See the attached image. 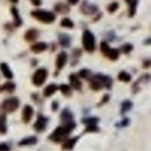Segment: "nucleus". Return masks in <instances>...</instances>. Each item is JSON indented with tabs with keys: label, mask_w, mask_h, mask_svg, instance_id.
I'll use <instances>...</instances> for the list:
<instances>
[{
	"label": "nucleus",
	"mask_w": 151,
	"mask_h": 151,
	"mask_svg": "<svg viewBox=\"0 0 151 151\" xmlns=\"http://www.w3.org/2000/svg\"><path fill=\"white\" fill-rule=\"evenodd\" d=\"M75 127H76V124L73 121L64 124L63 126H59V127H57L56 129L54 130L53 134H51L50 139L56 143L62 142V141L66 138V136H68V134L73 132Z\"/></svg>",
	"instance_id": "nucleus-1"
},
{
	"label": "nucleus",
	"mask_w": 151,
	"mask_h": 151,
	"mask_svg": "<svg viewBox=\"0 0 151 151\" xmlns=\"http://www.w3.org/2000/svg\"><path fill=\"white\" fill-rule=\"evenodd\" d=\"M89 81H90V88L92 90H99L103 87L110 89L112 86V79L104 75L92 76V78Z\"/></svg>",
	"instance_id": "nucleus-2"
},
{
	"label": "nucleus",
	"mask_w": 151,
	"mask_h": 151,
	"mask_svg": "<svg viewBox=\"0 0 151 151\" xmlns=\"http://www.w3.org/2000/svg\"><path fill=\"white\" fill-rule=\"evenodd\" d=\"M31 16L33 18H35L36 20L42 22V23H53L56 19L55 14L51 13L48 11H44V9H36V11L31 12Z\"/></svg>",
	"instance_id": "nucleus-3"
},
{
	"label": "nucleus",
	"mask_w": 151,
	"mask_h": 151,
	"mask_svg": "<svg viewBox=\"0 0 151 151\" xmlns=\"http://www.w3.org/2000/svg\"><path fill=\"white\" fill-rule=\"evenodd\" d=\"M82 44L87 52L91 53L95 50V37L89 30H84L82 35Z\"/></svg>",
	"instance_id": "nucleus-4"
},
{
	"label": "nucleus",
	"mask_w": 151,
	"mask_h": 151,
	"mask_svg": "<svg viewBox=\"0 0 151 151\" xmlns=\"http://www.w3.org/2000/svg\"><path fill=\"white\" fill-rule=\"evenodd\" d=\"M48 77V71L46 68H38L37 70H35V73L32 76V83L35 86H42L47 80Z\"/></svg>",
	"instance_id": "nucleus-5"
},
{
	"label": "nucleus",
	"mask_w": 151,
	"mask_h": 151,
	"mask_svg": "<svg viewBox=\"0 0 151 151\" xmlns=\"http://www.w3.org/2000/svg\"><path fill=\"white\" fill-rule=\"evenodd\" d=\"M101 51L104 53L107 58H109L110 60H116L119 57V51L117 49H112L109 47V45L106 42H103L101 44Z\"/></svg>",
	"instance_id": "nucleus-6"
},
{
	"label": "nucleus",
	"mask_w": 151,
	"mask_h": 151,
	"mask_svg": "<svg viewBox=\"0 0 151 151\" xmlns=\"http://www.w3.org/2000/svg\"><path fill=\"white\" fill-rule=\"evenodd\" d=\"M19 104L20 101L17 97H11V99H7L3 101L2 105H1V109L5 112L12 113V112H15L19 108Z\"/></svg>",
	"instance_id": "nucleus-7"
},
{
	"label": "nucleus",
	"mask_w": 151,
	"mask_h": 151,
	"mask_svg": "<svg viewBox=\"0 0 151 151\" xmlns=\"http://www.w3.org/2000/svg\"><path fill=\"white\" fill-rule=\"evenodd\" d=\"M97 6L94 4H90L88 1H84L81 5V12L84 15H94L97 12Z\"/></svg>",
	"instance_id": "nucleus-8"
},
{
	"label": "nucleus",
	"mask_w": 151,
	"mask_h": 151,
	"mask_svg": "<svg viewBox=\"0 0 151 151\" xmlns=\"http://www.w3.org/2000/svg\"><path fill=\"white\" fill-rule=\"evenodd\" d=\"M33 109H32L31 106H25L23 109V112H22V118H23V121L25 122V123H28V122H30V120H31L32 116H33Z\"/></svg>",
	"instance_id": "nucleus-9"
},
{
	"label": "nucleus",
	"mask_w": 151,
	"mask_h": 151,
	"mask_svg": "<svg viewBox=\"0 0 151 151\" xmlns=\"http://www.w3.org/2000/svg\"><path fill=\"white\" fill-rule=\"evenodd\" d=\"M47 123H48V119L44 116L40 115L37 117V120H36L35 124H34V128H35L37 132H42V130L46 129Z\"/></svg>",
	"instance_id": "nucleus-10"
},
{
	"label": "nucleus",
	"mask_w": 151,
	"mask_h": 151,
	"mask_svg": "<svg viewBox=\"0 0 151 151\" xmlns=\"http://www.w3.org/2000/svg\"><path fill=\"white\" fill-rule=\"evenodd\" d=\"M67 61V54L65 52H60L59 53V55L57 56L56 58V67L57 69H61L63 68V66L65 65V63H66Z\"/></svg>",
	"instance_id": "nucleus-11"
},
{
	"label": "nucleus",
	"mask_w": 151,
	"mask_h": 151,
	"mask_svg": "<svg viewBox=\"0 0 151 151\" xmlns=\"http://www.w3.org/2000/svg\"><path fill=\"white\" fill-rule=\"evenodd\" d=\"M69 81H70V85L73 89H76V90H81V88H82V83L79 80V77L76 75V73H71V75L69 76Z\"/></svg>",
	"instance_id": "nucleus-12"
},
{
	"label": "nucleus",
	"mask_w": 151,
	"mask_h": 151,
	"mask_svg": "<svg viewBox=\"0 0 151 151\" xmlns=\"http://www.w3.org/2000/svg\"><path fill=\"white\" fill-rule=\"evenodd\" d=\"M38 34H40L38 33V30L32 28V29H29L25 32L24 37H25V40H27V42H33V40H35L38 37Z\"/></svg>",
	"instance_id": "nucleus-13"
},
{
	"label": "nucleus",
	"mask_w": 151,
	"mask_h": 151,
	"mask_svg": "<svg viewBox=\"0 0 151 151\" xmlns=\"http://www.w3.org/2000/svg\"><path fill=\"white\" fill-rule=\"evenodd\" d=\"M47 49H48V45L44 42H36V44L31 46V51L33 53H42V52H44V51H46Z\"/></svg>",
	"instance_id": "nucleus-14"
},
{
	"label": "nucleus",
	"mask_w": 151,
	"mask_h": 151,
	"mask_svg": "<svg viewBox=\"0 0 151 151\" xmlns=\"http://www.w3.org/2000/svg\"><path fill=\"white\" fill-rule=\"evenodd\" d=\"M0 69H1V71H2V75L4 76L6 79L13 78V73H12L9 66L5 62H2L1 64H0Z\"/></svg>",
	"instance_id": "nucleus-15"
},
{
	"label": "nucleus",
	"mask_w": 151,
	"mask_h": 151,
	"mask_svg": "<svg viewBox=\"0 0 151 151\" xmlns=\"http://www.w3.org/2000/svg\"><path fill=\"white\" fill-rule=\"evenodd\" d=\"M61 119L64 122V124H66V123H69V122H73V116L68 110L65 109V110H63L62 113H61Z\"/></svg>",
	"instance_id": "nucleus-16"
},
{
	"label": "nucleus",
	"mask_w": 151,
	"mask_h": 151,
	"mask_svg": "<svg viewBox=\"0 0 151 151\" xmlns=\"http://www.w3.org/2000/svg\"><path fill=\"white\" fill-rule=\"evenodd\" d=\"M58 89V87L56 86L55 84H50V85H48V86L45 88V90H44V95L46 97H49V96H51L52 94H54L55 92H56V90Z\"/></svg>",
	"instance_id": "nucleus-17"
},
{
	"label": "nucleus",
	"mask_w": 151,
	"mask_h": 151,
	"mask_svg": "<svg viewBox=\"0 0 151 151\" xmlns=\"http://www.w3.org/2000/svg\"><path fill=\"white\" fill-rule=\"evenodd\" d=\"M59 42H60V45L62 47L66 48V47H68L70 45V37L67 34H60L59 35Z\"/></svg>",
	"instance_id": "nucleus-18"
},
{
	"label": "nucleus",
	"mask_w": 151,
	"mask_h": 151,
	"mask_svg": "<svg viewBox=\"0 0 151 151\" xmlns=\"http://www.w3.org/2000/svg\"><path fill=\"white\" fill-rule=\"evenodd\" d=\"M55 11L59 14H66L69 12V6L64 3H57L55 5Z\"/></svg>",
	"instance_id": "nucleus-19"
},
{
	"label": "nucleus",
	"mask_w": 151,
	"mask_h": 151,
	"mask_svg": "<svg viewBox=\"0 0 151 151\" xmlns=\"http://www.w3.org/2000/svg\"><path fill=\"white\" fill-rule=\"evenodd\" d=\"M37 142L35 137H29V138H25L19 142V145L20 146H29V145H33Z\"/></svg>",
	"instance_id": "nucleus-20"
},
{
	"label": "nucleus",
	"mask_w": 151,
	"mask_h": 151,
	"mask_svg": "<svg viewBox=\"0 0 151 151\" xmlns=\"http://www.w3.org/2000/svg\"><path fill=\"white\" fill-rule=\"evenodd\" d=\"M12 14H13L14 20H15L16 26H21L22 25V19L19 15V11L16 7H12Z\"/></svg>",
	"instance_id": "nucleus-21"
},
{
	"label": "nucleus",
	"mask_w": 151,
	"mask_h": 151,
	"mask_svg": "<svg viewBox=\"0 0 151 151\" xmlns=\"http://www.w3.org/2000/svg\"><path fill=\"white\" fill-rule=\"evenodd\" d=\"M77 140H78V138H71V139H68V140L66 141V142L63 144L62 148L64 149V150H70V149L73 148V146H75L76 142H77Z\"/></svg>",
	"instance_id": "nucleus-22"
},
{
	"label": "nucleus",
	"mask_w": 151,
	"mask_h": 151,
	"mask_svg": "<svg viewBox=\"0 0 151 151\" xmlns=\"http://www.w3.org/2000/svg\"><path fill=\"white\" fill-rule=\"evenodd\" d=\"M6 117L5 115H0V134L6 132Z\"/></svg>",
	"instance_id": "nucleus-23"
},
{
	"label": "nucleus",
	"mask_w": 151,
	"mask_h": 151,
	"mask_svg": "<svg viewBox=\"0 0 151 151\" xmlns=\"http://www.w3.org/2000/svg\"><path fill=\"white\" fill-rule=\"evenodd\" d=\"M16 88V85L14 84L13 82H7L5 84H3L0 88V90H3V91H7V92H13Z\"/></svg>",
	"instance_id": "nucleus-24"
},
{
	"label": "nucleus",
	"mask_w": 151,
	"mask_h": 151,
	"mask_svg": "<svg viewBox=\"0 0 151 151\" xmlns=\"http://www.w3.org/2000/svg\"><path fill=\"white\" fill-rule=\"evenodd\" d=\"M125 1L129 4V16L132 17L134 15V13H136V6L138 0H125Z\"/></svg>",
	"instance_id": "nucleus-25"
},
{
	"label": "nucleus",
	"mask_w": 151,
	"mask_h": 151,
	"mask_svg": "<svg viewBox=\"0 0 151 151\" xmlns=\"http://www.w3.org/2000/svg\"><path fill=\"white\" fill-rule=\"evenodd\" d=\"M79 75H80L81 78L85 79V80H90L92 78V73H91V71L89 69H85V68L81 69Z\"/></svg>",
	"instance_id": "nucleus-26"
},
{
	"label": "nucleus",
	"mask_w": 151,
	"mask_h": 151,
	"mask_svg": "<svg viewBox=\"0 0 151 151\" xmlns=\"http://www.w3.org/2000/svg\"><path fill=\"white\" fill-rule=\"evenodd\" d=\"M118 79H119L121 82H129L130 80H132V77H130L129 73H127L126 71H121V73L118 75Z\"/></svg>",
	"instance_id": "nucleus-27"
},
{
	"label": "nucleus",
	"mask_w": 151,
	"mask_h": 151,
	"mask_svg": "<svg viewBox=\"0 0 151 151\" xmlns=\"http://www.w3.org/2000/svg\"><path fill=\"white\" fill-rule=\"evenodd\" d=\"M59 89H60V91L64 95H70L71 94V88H70V86H68V85H66V84L60 85V86H59Z\"/></svg>",
	"instance_id": "nucleus-28"
},
{
	"label": "nucleus",
	"mask_w": 151,
	"mask_h": 151,
	"mask_svg": "<svg viewBox=\"0 0 151 151\" xmlns=\"http://www.w3.org/2000/svg\"><path fill=\"white\" fill-rule=\"evenodd\" d=\"M61 26L62 27H65V28H73V23L70 19L68 18H64V19L61 20Z\"/></svg>",
	"instance_id": "nucleus-29"
},
{
	"label": "nucleus",
	"mask_w": 151,
	"mask_h": 151,
	"mask_svg": "<svg viewBox=\"0 0 151 151\" xmlns=\"http://www.w3.org/2000/svg\"><path fill=\"white\" fill-rule=\"evenodd\" d=\"M132 107V101H123V104H122V109H121V112H122V113H125V112H126V111H128V110H129Z\"/></svg>",
	"instance_id": "nucleus-30"
},
{
	"label": "nucleus",
	"mask_w": 151,
	"mask_h": 151,
	"mask_svg": "<svg viewBox=\"0 0 151 151\" xmlns=\"http://www.w3.org/2000/svg\"><path fill=\"white\" fill-rule=\"evenodd\" d=\"M97 118H88V119H84L83 122L86 123L87 125H96L97 123Z\"/></svg>",
	"instance_id": "nucleus-31"
},
{
	"label": "nucleus",
	"mask_w": 151,
	"mask_h": 151,
	"mask_svg": "<svg viewBox=\"0 0 151 151\" xmlns=\"http://www.w3.org/2000/svg\"><path fill=\"white\" fill-rule=\"evenodd\" d=\"M118 7H119V3H118V2H113V3H111L109 6H108V11H109L110 13H114V12L117 11Z\"/></svg>",
	"instance_id": "nucleus-32"
},
{
	"label": "nucleus",
	"mask_w": 151,
	"mask_h": 151,
	"mask_svg": "<svg viewBox=\"0 0 151 151\" xmlns=\"http://www.w3.org/2000/svg\"><path fill=\"white\" fill-rule=\"evenodd\" d=\"M132 50V46L130 44H125L122 46V51H123V53L127 54V53H129Z\"/></svg>",
	"instance_id": "nucleus-33"
},
{
	"label": "nucleus",
	"mask_w": 151,
	"mask_h": 151,
	"mask_svg": "<svg viewBox=\"0 0 151 151\" xmlns=\"http://www.w3.org/2000/svg\"><path fill=\"white\" fill-rule=\"evenodd\" d=\"M0 151H9V147L5 143H0Z\"/></svg>",
	"instance_id": "nucleus-34"
},
{
	"label": "nucleus",
	"mask_w": 151,
	"mask_h": 151,
	"mask_svg": "<svg viewBox=\"0 0 151 151\" xmlns=\"http://www.w3.org/2000/svg\"><path fill=\"white\" fill-rule=\"evenodd\" d=\"M97 130H99V127L96 125H88L86 132H97Z\"/></svg>",
	"instance_id": "nucleus-35"
},
{
	"label": "nucleus",
	"mask_w": 151,
	"mask_h": 151,
	"mask_svg": "<svg viewBox=\"0 0 151 151\" xmlns=\"http://www.w3.org/2000/svg\"><path fill=\"white\" fill-rule=\"evenodd\" d=\"M31 2L33 5H35V6H40V3H42V0H31Z\"/></svg>",
	"instance_id": "nucleus-36"
},
{
	"label": "nucleus",
	"mask_w": 151,
	"mask_h": 151,
	"mask_svg": "<svg viewBox=\"0 0 151 151\" xmlns=\"http://www.w3.org/2000/svg\"><path fill=\"white\" fill-rule=\"evenodd\" d=\"M70 4H73V5H75V4H77V3L79 2V0H67Z\"/></svg>",
	"instance_id": "nucleus-37"
},
{
	"label": "nucleus",
	"mask_w": 151,
	"mask_h": 151,
	"mask_svg": "<svg viewBox=\"0 0 151 151\" xmlns=\"http://www.w3.org/2000/svg\"><path fill=\"white\" fill-rule=\"evenodd\" d=\"M53 110H57V103L56 101H54V103H53Z\"/></svg>",
	"instance_id": "nucleus-38"
},
{
	"label": "nucleus",
	"mask_w": 151,
	"mask_h": 151,
	"mask_svg": "<svg viewBox=\"0 0 151 151\" xmlns=\"http://www.w3.org/2000/svg\"><path fill=\"white\" fill-rule=\"evenodd\" d=\"M11 1L13 3H18V2H19V0H11Z\"/></svg>",
	"instance_id": "nucleus-39"
}]
</instances>
